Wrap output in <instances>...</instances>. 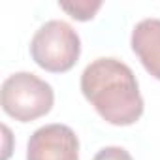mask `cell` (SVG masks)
<instances>
[{"label": "cell", "instance_id": "cell-1", "mask_svg": "<svg viewBox=\"0 0 160 160\" xmlns=\"http://www.w3.org/2000/svg\"><path fill=\"white\" fill-rule=\"evenodd\" d=\"M81 92L109 124L128 126L143 115V98L132 68L119 58L92 60L81 73Z\"/></svg>", "mask_w": 160, "mask_h": 160}, {"label": "cell", "instance_id": "cell-2", "mask_svg": "<svg viewBox=\"0 0 160 160\" xmlns=\"http://www.w3.org/2000/svg\"><path fill=\"white\" fill-rule=\"evenodd\" d=\"M53 87L30 72H17L4 79L0 104L6 115L19 122H30L47 115L53 108Z\"/></svg>", "mask_w": 160, "mask_h": 160}, {"label": "cell", "instance_id": "cell-3", "mask_svg": "<svg viewBox=\"0 0 160 160\" xmlns=\"http://www.w3.org/2000/svg\"><path fill=\"white\" fill-rule=\"evenodd\" d=\"M79 55H81V40L66 21H47L30 40L32 60L51 73H64L72 70Z\"/></svg>", "mask_w": 160, "mask_h": 160}, {"label": "cell", "instance_id": "cell-4", "mask_svg": "<svg viewBox=\"0 0 160 160\" xmlns=\"http://www.w3.org/2000/svg\"><path fill=\"white\" fill-rule=\"evenodd\" d=\"M27 160H79V139L66 124H45L30 136Z\"/></svg>", "mask_w": 160, "mask_h": 160}, {"label": "cell", "instance_id": "cell-5", "mask_svg": "<svg viewBox=\"0 0 160 160\" xmlns=\"http://www.w3.org/2000/svg\"><path fill=\"white\" fill-rule=\"evenodd\" d=\"M130 45L143 68L160 81V19L139 21L132 30Z\"/></svg>", "mask_w": 160, "mask_h": 160}, {"label": "cell", "instance_id": "cell-6", "mask_svg": "<svg viewBox=\"0 0 160 160\" xmlns=\"http://www.w3.org/2000/svg\"><path fill=\"white\" fill-rule=\"evenodd\" d=\"M64 12H68L77 21H89L96 15V12L102 8V2H89V0H77V2H60L58 4Z\"/></svg>", "mask_w": 160, "mask_h": 160}, {"label": "cell", "instance_id": "cell-7", "mask_svg": "<svg viewBox=\"0 0 160 160\" xmlns=\"http://www.w3.org/2000/svg\"><path fill=\"white\" fill-rule=\"evenodd\" d=\"M92 160H134V158H132V154H130L126 149L111 145V147L100 149Z\"/></svg>", "mask_w": 160, "mask_h": 160}]
</instances>
